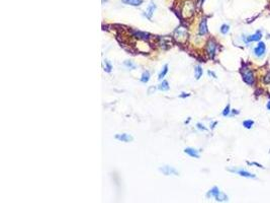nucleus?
Masks as SVG:
<instances>
[{
	"label": "nucleus",
	"instance_id": "f257e3e1",
	"mask_svg": "<svg viewBox=\"0 0 270 203\" xmlns=\"http://www.w3.org/2000/svg\"><path fill=\"white\" fill-rule=\"evenodd\" d=\"M242 77H243V80L245 83H247L248 85H253L255 82V77L254 73L251 71L250 69H245L242 71Z\"/></svg>",
	"mask_w": 270,
	"mask_h": 203
},
{
	"label": "nucleus",
	"instance_id": "f03ea898",
	"mask_svg": "<svg viewBox=\"0 0 270 203\" xmlns=\"http://www.w3.org/2000/svg\"><path fill=\"white\" fill-rule=\"evenodd\" d=\"M217 44L213 40H209L206 44V53L207 55L209 56V58L213 59V57L215 56V53H217Z\"/></svg>",
	"mask_w": 270,
	"mask_h": 203
},
{
	"label": "nucleus",
	"instance_id": "7ed1b4c3",
	"mask_svg": "<svg viewBox=\"0 0 270 203\" xmlns=\"http://www.w3.org/2000/svg\"><path fill=\"white\" fill-rule=\"evenodd\" d=\"M159 170L165 176H178L179 175V172L173 167H170V165H164V167H160Z\"/></svg>",
	"mask_w": 270,
	"mask_h": 203
},
{
	"label": "nucleus",
	"instance_id": "20e7f679",
	"mask_svg": "<svg viewBox=\"0 0 270 203\" xmlns=\"http://www.w3.org/2000/svg\"><path fill=\"white\" fill-rule=\"evenodd\" d=\"M174 36L179 42H184L187 39V31L183 27H177L174 31Z\"/></svg>",
	"mask_w": 270,
	"mask_h": 203
},
{
	"label": "nucleus",
	"instance_id": "39448f33",
	"mask_svg": "<svg viewBox=\"0 0 270 203\" xmlns=\"http://www.w3.org/2000/svg\"><path fill=\"white\" fill-rule=\"evenodd\" d=\"M266 51V47L265 44L263 42H259L258 45L256 46V48L254 49V55L257 56V57H262V56L265 54Z\"/></svg>",
	"mask_w": 270,
	"mask_h": 203
},
{
	"label": "nucleus",
	"instance_id": "423d86ee",
	"mask_svg": "<svg viewBox=\"0 0 270 203\" xmlns=\"http://www.w3.org/2000/svg\"><path fill=\"white\" fill-rule=\"evenodd\" d=\"M156 8H157V6H156V4L153 2V1H151L150 4H149V6L147 7L146 12H145L144 15L146 16V17L148 18V19L152 20V16H153V14H154V12H155Z\"/></svg>",
	"mask_w": 270,
	"mask_h": 203
},
{
	"label": "nucleus",
	"instance_id": "0eeeda50",
	"mask_svg": "<svg viewBox=\"0 0 270 203\" xmlns=\"http://www.w3.org/2000/svg\"><path fill=\"white\" fill-rule=\"evenodd\" d=\"M208 31L207 29V20H206V18H203V19L200 21V23H199V29H198V33L200 36H204V35H206Z\"/></svg>",
	"mask_w": 270,
	"mask_h": 203
},
{
	"label": "nucleus",
	"instance_id": "6e6552de",
	"mask_svg": "<svg viewBox=\"0 0 270 203\" xmlns=\"http://www.w3.org/2000/svg\"><path fill=\"white\" fill-rule=\"evenodd\" d=\"M115 139L122 141V142H130V141H133L134 138L130 134L122 133V134H116V135H115Z\"/></svg>",
	"mask_w": 270,
	"mask_h": 203
},
{
	"label": "nucleus",
	"instance_id": "1a4fd4ad",
	"mask_svg": "<svg viewBox=\"0 0 270 203\" xmlns=\"http://www.w3.org/2000/svg\"><path fill=\"white\" fill-rule=\"evenodd\" d=\"M261 38H262V33L260 31H256V33H254L252 36H249L248 38L246 39V43L255 42V41H258V42H259V41L261 40Z\"/></svg>",
	"mask_w": 270,
	"mask_h": 203
},
{
	"label": "nucleus",
	"instance_id": "9d476101",
	"mask_svg": "<svg viewBox=\"0 0 270 203\" xmlns=\"http://www.w3.org/2000/svg\"><path fill=\"white\" fill-rule=\"evenodd\" d=\"M184 152H185L186 154H188L189 156H191V157H195V159H199V153H198V150L194 149V148H191V147H186L185 149H184Z\"/></svg>",
	"mask_w": 270,
	"mask_h": 203
},
{
	"label": "nucleus",
	"instance_id": "9b49d317",
	"mask_svg": "<svg viewBox=\"0 0 270 203\" xmlns=\"http://www.w3.org/2000/svg\"><path fill=\"white\" fill-rule=\"evenodd\" d=\"M231 172H234L236 173V174L240 175V176L242 177H245V178H255V175L251 174V173L247 172V171L245 170H230Z\"/></svg>",
	"mask_w": 270,
	"mask_h": 203
},
{
	"label": "nucleus",
	"instance_id": "f8f14e48",
	"mask_svg": "<svg viewBox=\"0 0 270 203\" xmlns=\"http://www.w3.org/2000/svg\"><path fill=\"white\" fill-rule=\"evenodd\" d=\"M122 3L131 6H140L143 4V0H122Z\"/></svg>",
	"mask_w": 270,
	"mask_h": 203
},
{
	"label": "nucleus",
	"instance_id": "ddd939ff",
	"mask_svg": "<svg viewBox=\"0 0 270 203\" xmlns=\"http://www.w3.org/2000/svg\"><path fill=\"white\" fill-rule=\"evenodd\" d=\"M134 37L138 39H142V40H148L150 35L147 33H144V31H134Z\"/></svg>",
	"mask_w": 270,
	"mask_h": 203
},
{
	"label": "nucleus",
	"instance_id": "4468645a",
	"mask_svg": "<svg viewBox=\"0 0 270 203\" xmlns=\"http://www.w3.org/2000/svg\"><path fill=\"white\" fill-rule=\"evenodd\" d=\"M219 192H221V191H219V188H217V187H213V188H211V189H210L209 191L207 192V194H206V197H207V198H210V197H213V198H215V196H217Z\"/></svg>",
	"mask_w": 270,
	"mask_h": 203
},
{
	"label": "nucleus",
	"instance_id": "2eb2a0df",
	"mask_svg": "<svg viewBox=\"0 0 270 203\" xmlns=\"http://www.w3.org/2000/svg\"><path fill=\"white\" fill-rule=\"evenodd\" d=\"M167 73H168V64H165L163 68H162V70L160 71L159 75H158V79H159V80H162Z\"/></svg>",
	"mask_w": 270,
	"mask_h": 203
},
{
	"label": "nucleus",
	"instance_id": "dca6fc26",
	"mask_svg": "<svg viewBox=\"0 0 270 203\" xmlns=\"http://www.w3.org/2000/svg\"><path fill=\"white\" fill-rule=\"evenodd\" d=\"M202 73H203V71H202V68L199 65H197V66H195L194 68V75H195V78H196L197 80H198L199 78L202 76Z\"/></svg>",
	"mask_w": 270,
	"mask_h": 203
},
{
	"label": "nucleus",
	"instance_id": "f3484780",
	"mask_svg": "<svg viewBox=\"0 0 270 203\" xmlns=\"http://www.w3.org/2000/svg\"><path fill=\"white\" fill-rule=\"evenodd\" d=\"M140 80L142 81L143 83H147L149 80H150V72L147 70V71H144L142 73V76H141V79Z\"/></svg>",
	"mask_w": 270,
	"mask_h": 203
},
{
	"label": "nucleus",
	"instance_id": "a211bd4d",
	"mask_svg": "<svg viewBox=\"0 0 270 203\" xmlns=\"http://www.w3.org/2000/svg\"><path fill=\"white\" fill-rule=\"evenodd\" d=\"M158 88H159L160 90H162V92H164V90H168V89L170 88V86H169L168 81L163 80L161 83H160L159 85H158Z\"/></svg>",
	"mask_w": 270,
	"mask_h": 203
},
{
	"label": "nucleus",
	"instance_id": "6ab92c4d",
	"mask_svg": "<svg viewBox=\"0 0 270 203\" xmlns=\"http://www.w3.org/2000/svg\"><path fill=\"white\" fill-rule=\"evenodd\" d=\"M215 200L217 201V202H224V201H228V196H227L225 193H221V192H219V195L217 196H215Z\"/></svg>",
	"mask_w": 270,
	"mask_h": 203
},
{
	"label": "nucleus",
	"instance_id": "aec40b11",
	"mask_svg": "<svg viewBox=\"0 0 270 203\" xmlns=\"http://www.w3.org/2000/svg\"><path fill=\"white\" fill-rule=\"evenodd\" d=\"M124 65L126 67V68H128V69H131V70H134V69H136V68H137V65H136L135 63H134L133 61H131V60H126L124 62Z\"/></svg>",
	"mask_w": 270,
	"mask_h": 203
},
{
	"label": "nucleus",
	"instance_id": "412c9836",
	"mask_svg": "<svg viewBox=\"0 0 270 203\" xmlns=\"http://www.w3.org/2000/svg\"><path fill=\"white\" fill-rule=\"evenodd\" d=\"M103 68H104V71L110 72L111 69H112V65H111V63L109 62L108 60H104L103 61Z\"/></svg>",
	"mask_w": 270,
	"mask_h": 203
},
{
	"label": "nucleus",
	"instance_id": "4be33fe9",
	"mask_svg": "<svg viewBox=\"0 0 270 203\" xmlns=\"http://www.w3.org/2000/svg\"><path fill=\"white\" fill-rule=\"evenodd\" d=\"M219 31H221V33H223V35H227V33H229V31H230V25H223L221 27V29H219Z\"/></svg>",
	"mask_w": 270,
	"mask_h": 203
},
{
	"label": "nucleus",
	"instance_id": "5701e85b",
	"mask_svg": "<svg viewBox=\"0 0 270 203\" xmlns=\"http://www.w3.org/2000/svg\"><path fill=\"white\" fill-rule=\"evenodd\" d=\"M253 125H254V121L253 120H245L243 122V126L247 129H250Z\"/></svg>",
	"mask_w": 270,
	"mask_h": 203
},
{
	"label": "nucleus",
	"instance_id": "b1692460",
	"mask_svg": "<svg viewBox=\"0 0 270 203\" xmlns=\"http://www.w3.org/2000/svg\"><path fill=\"white\" fill-rule=\"evenodd\" d=\"M230 112H231V108H230V105H227V107L225 108V110L223 111V116L227 117L230 115Z\"/></svg>",
	"mask_w": 270,
	"mask_h": 203
},
{
	"label": "nucleus",
	"instance_id": "393cba45",
	"mask_svg": "<svg viewBox=\"0 0 270 203\" xmlns=\"http://www.w3.org/2000/svg\"><path fill=\"white\" fill-rule=\"evenodd\" d=\"M196 127L198 128V129H200V130H203V131H206V128L204 127L203 125H202V123H197V124H196Z\"/></svg>",
	"mask_w": 270,
	"mask_h": 203
},
{
	"label": "nucleus",
	"instance_id": "a878e982",
	"mask_svg": "<svg viewBox=\"0 0 270 203\" xmlns=\"http://www.w3.org/2000/svg\"><path fill=\"white\" fill-rule=\"evenodd\" d=\"M264 82H265L266 84H268V83L270 82V74L269 73H268L267 75L264 77Z\"/></svg>",
	"mask_w": 270,
	"mask_h": 203
},
{
	"label": "nucleus",
	"instance_id": "bb28decb",
	"mask_svg": "<svg viewBox=\"0 0 270 203\" xmlns=\"http://www.w3.org/2000/svg\"><path fill=\"white\" fill-rule=\"evenodd\" d=\"M190 94H186V92H182V94H180V98H186V96H189Z\"/></svg>",
	"mask_w": 270,
	"mask_h": 203
},
{
	"label": "nucleus",
	"instance_id": "cd10ccee",
	"mask_svg": "<svg viewBox=\"0 0 270 203\" xmlns=\"http://www.w3.org/2000/svg\"><path fill=\"white\" fill-rule=\"evenodd\" d=\"M207 74H208V75H209V76H210V75H211V76H213V78H217V75H215V74L213 73V72H211V71H208V72H207Z\"/></svg>",
	"mask_w": 270,
	"mask_h": 203
},
{
	"label": "nucleus",
	"instance_id": "c85d7f7f",
	"mask_svg": "<svg viewBox=\"0 0 270 203\" xmlns=\"http://www.w3.org/2000/svg\"><path fill=\"white\" fill-rule=\"evenodd\" d=\"M217 122H213V124H211V127H210V128H211V129H213V128L215 127V125H217Z\"/></svg>",
	"mask_w": 270,
	"mask_h": 203
},
{
	"label": "nucleus",
	"instance_id": "c756f323",
	"mask_svg": "<svg viewBox=\"0 0 270 203\" xmlns=\"http://www.w3.org/2000/svg\"><path fill=\"white\" fill-rule=\"evenodd\" d=\"M266 107H267V109H268V110H270V100H269V102H268V103H267V106H266Z\"/></svg>",
	"mask_w": 270,
	"mask_h": 203
}]
</instances>
